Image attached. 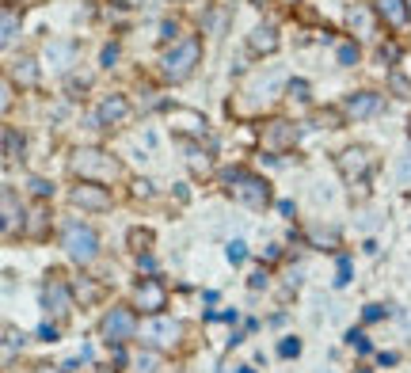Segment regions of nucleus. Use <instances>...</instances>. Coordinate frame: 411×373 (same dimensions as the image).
<instances>
[{"label":"nucleus","instance_id":"1","mask_svg":"<svg viewBox=\"0 0 411 373\" xmlns=\"http://www.w3.org/2000/svg\"><path fill=\"white\" fill-rule=\"evenodd\" d=\"M72 175H80L84 183H110V179H118V160L110 153H103V148H77L72 153Z\"/></svg>","mask_w":411,"mask_h":373},{"label":"nucleus","instance_id":"2","mask_svg":"<svg viewBox=\"0 0 411 373\" xmlns=\"http://www.w3.org/2000/svg\"><path fill=\"white\" fill-rule=\"evenodd\" d=\"M202 65V42L198 39H183L179 46H172V50L160 58V72H164V80H172V84H183V80H191V72Z\"/></svg>","mask_w":411,"mask_h":373},{"label":"nucleus","instance_id":"3","mask_svg":"<svg viewBox=\"0 0 411 373\" xmlns=\"http://www.w3.org/2000/svg\"><path fill=\"white\" fill-rule=\"evenodd\" d=\"M229 191H232V198L251 210H267V202H270V183L251 172H229Z\"/></svg>","mask_w":411,"mask_h":373},{"label":"nucleus","instance_id":"4","mask_svg":"<svg viewBox=\"0 0 411 373\" xmlns=\"http://www.w3.org/2000/svg\"><path fill=\"white\" fill-rule=\"evenodd\" d=\"M61 248L69 251V259H77L84 267L99 255V236H96V229L80 225V221H69V225L61 229Z\"/></svg>","mask_w":411,"mask_h":373},{"label":"nucleus","instance_id":"5","mask_svg":"<svg viewBox=\"0 0 411 373\" xmlns=\"http://www.w3.org/2000/svg\"><path fill=\"white\" fill-rule=\"evenodd\" d=\"M137 331H141V343L153 350H172V347H179V339H183V324L172 320V316H160V312L148 316Z\"/></svg>","mask_w":411,"mask_h":373},{"label":"nucleus","instance_id":"6","mask_svg":"<svg viewBox=\"0 0 411 373\" xmlns=\"http://www.w3.org/2000/svg\"><path fill=\"white\" fill-rule=\"evenodd\" d=\"M335 164H339V175L347 183H366L373 164H377V156H373V148H366V145H350L335 156Z\"/></svg>","mask_w":411,"mask_h":373},{"label":"nucleus","instance_id":"7","mask_svg":"<svg viewBox=\"0 0 411 373\" xmlns=\"http://www.w3.org/2000/svg\"><path fill=\"white\" fill-rule=\"evenodd\" d=\"M99 335L107 343H129L137 335V312L126 309V305L110 309L107 316H103V324H99Z\"/></svg>","mask_w":411,"mask_h":373},{"label":"nucleus","instance_id":"8","mask_svg":"<svg viewBox=\"0 0 411 373\" xmlns=\"http://www.w3.org/2000/svg\"><path fill=\"white\" fill-rule=\"evenodd\" d=\"M259 141H263L267 153H286V148L297 145V126L286 122V118H270V122H263V129H259Z\"/></svg>","mask_w":411,"mask_h":373},{"label":"nucleus","instance_id":"9","mask_svg":"<svg viewBox=\"0 0 411 373\" xmlns=\"http://www.w3.org/2000/svg\"><path fill=\"white\" fill-rule=\"evenodd\" d=\"M134 305L141 312H148V316H156L167 305V290H164V282L160 278H141L137 282V290H134Z\"/></svg>","mask_w":411,"mask_h":373},{"label":"nucleus","instance_id":"10","mask_svg":"<svg viewBox=\"0 0 411 373\" xmlns=\"http://www.w3.org/2000/svg\"><path fill=\"white\" fill-rule=\"evenodd\" d=\"M42 309L50 316H58V320H65V316L72 312V290L61 278H50V282L42 286Z\"/></svg>","mask_w":411,"mask_h":373},{"label":"nucleus","instance_id":"11","mask_svg":"<svg viewBox=\"0 0 411 373\" xmlns=\"http://www.w3.org/2000/svg\"><path fill=\"white\" fill-rule=\"evenodd\" d=\"M72 206H80V210H91V213H103V210H110V191L107 186H99V183H77L72 186Z\"/></svg>","mask_w":411,"mask_h":373},{"label":"nucleus","instance_id":"12","mask_svg":"<svg viewBox=\"0 0 411 373\" xmlns=\"http://www.w3.org/2000/svg\"><path fill=\"white\" fill-rule=\"evenodd\" d=\"M381 110H385V96H377V91H350L343 99V115L347 118H373Z\"/></svg>","mask_w":411,"mask_h":373},{"label":"nucleus","instance_id":"13","mask_svg":"<svg viewBox=\"0 0 411 373\" xmlns=\"http://www.w3.org/2000/svg\"><path fill=\"white\" fill-rule=\"evenodd\" d=\"M167 122H172V129L179 137H206V118L194 107H172L167 110Z\"/></svg>","mask_w":411,"mask_h":373},{"label":"nucleus","instance_id":"14","mask_svg":"<svg viewBox=\"0 0 411 373\" xmlns=\"http://www.w3.org/2000/svg\"><path fill=\"white\" fill-rule=\"evenodd\" d=\"M373 15H377L385 27H392V31H400V27L411 20L407 0H373Z\"/></svg>","mask_w":411,"mask_h":373},{"label":"nucleus","instance_id":"15","mask_svg":"<svg viewBox=\"0 0 411 373\" xmlns=\"http://www.w3.org/2000/svg\"><path fill=\"white\" fill-rule=\"evenodd\" d=\"M126 118H129L126 96H107V99H99V107H96V122H99V126H118V122H126Z\"/></svg>","mask_w":411,"mask_h":373},{"label":"nucleus","instance_id":"16","mask_svg":"<svg viewBox=\"0 0 411 373\" xmlns=\"http://www.w3.org/2000/svg\"><path fill=\"white\" fill-rule=\"evenodd\" d=\"M0 213H4V236H15L23 229V210H20V198H15L12 186L0 191Z\"/></svg>","mask_w":411,"mask_h":373},{"label":"nucleus","instance_id":"17","mask_svg":"<svg viewBox=\"0 0 411 373\" xmlns=\"http://www.w3.org/2000/svg\"><path fill=\"white\" fill-rule=\"evenodd\" d=\"M278 50V27H255V31L248 34V53H255V58H267V53H274Z\"/></svg>","mask_w":411,"mask_h":373},{"label":"nucleus","instance_id":"18","mask_svg":"<svg viewBox=\"0 0 411 373\" xmlns=\"http://www.w3.org/2000/svg\"><path fill=\"white\" fill-rule=\"evenodd\" d=\"M282 84H286V77H282V72H278V69H270L267 77H255V80H251L248 96L255 99V103H259V99H263V103H267V99H274V96H278V88H282Z\"/></svg>","mask_w":411,"mask_h":373},{"label":"nucleus","instance_id":"19","mask_svg":"<svg viewBox=\"0 0 411 373\" xmlns=\"http://www.w3.org/2000/svg\"><path fill=\"white\" fill-rule=\"evenodd\" d=\"M72 58H77V46H72V42H50V46H46V65L58 69V72L69 69Z\"/></svg>","mask_w":411,"mask_h":373},{"label":"nucleus","instance_id":"20","mask_svg":"<svg viewBox=\"0 0 411 373\" xmlns=\"http://www.w3.org/2000/svg\"><path fill=\"white\" fill-rule=\"evenodd\" d=\"M12 80H20V88H34V84H39V61L20 53V58L12 61Z\"/></svg>","mask_w":411,"mask_h":373},{"label":"nucleus","instance_id":"21","mask_svg":"<svg viewBox=\"0 0 411 373\" xmlns=\"http://www.w3.org/2000/svg\"><path fill=\"white\" fill-rule=\"evenodd\" d=\"M15 34H20V12H15V8H4V12H0V42L12 46Z\"/></svg>","mask_w":411,"mask_h":373},{"label":"nucleus","instance_id":"22","mask_svg":"<svg viewBox=\"0 0 411 373\" xmlns=\"http://www.w3.org/2000/svg\"><path fill=\"white\" fill-rule=\"evenodd\" d=\"M308 240H312V244L316 248H339V232H335V229H320V225H312V229H308Z\"/></svg>","mask_w":411,"mask_h":373},{"label":"nucleus","instance_id":"23","mask_svg":"<svg viewBox=\"0 0 411 373\" xmlns=\"http://www.w3.org/2000/svg\"><path fill=\"white\" fill-rule=\"evenodd\" d=\"M347 23H350V31H362V34H373V15L366 12V8H358V4H354V8H350V15H347Z\"/></svg>","mask_w":411,"mask_h":373},{"label":"nucleus","instance_id":"24","mask_svg":"<svg viewBox=\"0 0 411 373\" xmlns=\"http://www.w3.org/2000/svg\"><path fill=\"white\" fill-rule=\"evenodd\" d=\"M20 153H23V137L12 126H4V160H20Z\"/></svg>","mask_w":411,"mask_h":373},{"label":"nucleus","instance_id":"25","mask_svg":"<svg viewBox=\"0 0 411 373\" xmlns=\"http://www.w3.org/2000/svg\"><path fill=\"white\" fill-rule=\"evenodd\" d=\"M186 164H191L198 175H210V167H213V160H210V156H206L202 148H194V145H186Z\"/></svg>","mask_w":411,"mask_h":373},{"label":"nucleus","instance_id":"26","mask_svg":"<svg viewBox=\"0 0 411 373\" xmlns=\"http://www.w3.org/2000/svg\"><path fill=\"white\" fill-rule=\"evenodd\" d=\"M148 244H153V232H148V229H134V232H129V248H134L137 255L148 251Z\"/></svg>","mask_w":411,"mask_h":373},{"label":"nucleus","instance_id":"27","mask_svg":"<svg viewBox=\"0 0 411 373\" xmlns=\"http://www.w3.org/2000/svg\"><path fill=\"white\" fill-rule=\"evenodd\" d=\"M335 58H339V65H358V46L354 42H339V50H335Z\"/></svg>","mask_w":411,"mask_h":373},{"label":"nucleus","instance_id":"28","mask_svg":"<svg viewBox=\"0 0 411 373\" xmlns=\"http://www.w3.org/2000/svg\"><path fill=\"white\" fill-rule=\"evenodd\" d=\"M286 96L297 99V103H305V99H308V84H305V80H289V84H286Z\"/></svg>","mask_w":411,"mask_h":373},{"label":"nucleus","instance_id":"29","mask_svg":"<svg viewBox=\"0 0 411 373\" xmlns=\"http://www.w3.org/2000/svg\"><path fill=\"white\" fill-rule=\"evenodd\" d=\"M225 255H229V263H244V255H248V244H244V240H232V244L225 248Z\"/></svg>","mask_w":411,"mask_h":373},{"label":"nucleus","instance_id":"30","mask_svg":"<svg viewBox=\"0 0 411 373\" xmlns=\"http://www.w3.org/2000/svg\"><path fill=\"white\" fill-rule=\"evenodd\" d=\"M42 225H46V210H34L31 221H27V236H42Z\"/></svg>","mask_w":411,"mask_h":373},{"label":"nucleus","instance_id":"31","mask_svg":"<svg viewBox=\"0 0 411 373\" xmlns=\"http://www.w3.org/2000/svg\"><path fill=\"white\" fill-rule=\"evenodd\" d=\"M350 282V259H339V278H335V286H347Z\"/></svg>","mask_w":411,"mask_h":373},{"label":"nucleus","instance_id":"32","mask_svg":"<svg viewBox=\"0 0 411 373\" xmlns=\"http://www.w3.org/2000/svg\"><path fill=\"white\" fill-rule=\"evenodd\" d=\"M134 194H137V198H153V183H148V179H137V183H134Z\"/></svg>","mask_w":411,"mask_h":373},{"label":"nucleus","instance_id":"33","mask_svg":"<svg viewBox=\"0 0 411 373\" xmlns=\"http://www.w3.org/2000/svg\"><path fill=\"white\" fill-rule=\"evenodd\" d=\"M392 91H396V96H407V80L400 77V72H392Z\"/></svg>","mask_w":411,"mask_h":373},{"label":"nucleus","instance_id":"34","mask_svg":"<svg viewBox=\"0 0 411 373\" xmlns=\"http://www.w3.org/2000/svg\"><path fill=\"white\" fill-rule=\"evenodd\" d=\"M297 350H301V343H297V339H286L282 343V358H293Z\"/></svg>","mask_w":411,"mask_h":373},{"label":"nucleus","instance_id":"35","mask_svg":"<svg viewBox=\"0 0 411 373\" xmlns=\"http://www.w3.org/2000/svg\"><path fill=\"white\" fill-rule=\"evenodd\" d=\"M400 179L411 186V156H404V160H400Z\"/></svg>","mask_w":411,"mask_h":373},{"label":"nucleus","instance_id":"36","mask_svg":"<svg viewBox=\"0 0 411 373\" xmlns=\"http://www.w3.org/2000/svg\"><path fill=\"white\" fill-rule=\"evenodd\" d=\"M31 186H34V194H39V198H46V194H50V191H53V186H50V183H46V179H34Z\"/></svg>","mask_w":411,"mask_h":373},{"label":"nucleus","instance_id":"37","mask_svg":"<svg viewBox=\"0 0 411 373\" xmlns=\"http://www.w3.org/2000/svg\"><path fill=\"white\" fill-rule=\"evenodd\" d=\"M118 61V50H115V46H107V50H103V65H107V69H110V65H115Z\"/></svg>","mask_w":411,"mask_h":373},{"label":"nucleus","instance_id":"38","mask_svg":"<svg viewBox=\"0 0 411 373\" xmlns=\"http://www.w3.org/2000/svg\"><path fill=\"white\" fill-rule=\"evenodd\" d=\"M0 91H4V99H0V103H4V110H8V107H12V80H4V88H0Z\"/></svg>","mask_w":411,"mask_h":373},{"label":"nucleus","instance_id":"39","mask_svg":"<svg viewBox=\"0 0 411 373\" xmlns=\"http://www.w3.org/2000/svg\"><path fill=\"white\" fill-rule=\"evenodd\" d=\"M381 316H385V309H381V305H369V309H366V320H381Z\"/></svg>","mask_w":411,"mask_h":373},{"label":"nucleus","instance_id":"40","mask_svg":"<svg viewBox=\"0 0 411 373\" xmlns=\"http://www.w3.org/2000/svg\"><path fill=\"white\" fill-rule=\"evenodd\" d=\"M407 134H411V115H407Z\"/></svg>","mask_w":411,"mask_h":373},{"label":"nucleus","instance_id":"41","mask_svg":"<svg viewBox=\"0 0 411 373\" xmlns=\"http://www.w3.org/2000/svg\"><path fill=\"white\" fill-rule=\"evenodd\" d=\"M126 4H141V0H126Z\"/></svg>","mask_w":411,"mask_h":373},{"label":"nucleus","instance_id":"42","mask_svg":"<svg viewBox=\"0 0 411 373\" xmlns=\"http://www.w3.org/2000/svg\"><path fill=\"white\" fill-rule=\"evenodd\" d=\"M172 4H186V0H172Z\"/></svg>","mask_w":411,"mask_h":373},{"label":"nucleus","instance_id":"43","mask_svg":"<svg viewBox=\"0 0 411 373\" xmlns=\"http://www.w3.org/2000/svg\"><path fill=\"white\" fill-rule=\"evenodd\" d=\"M407 12H411V0H407Z\"/></svg>","mask_w":411,"mask_h":373}]
</instances>
